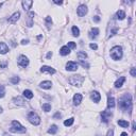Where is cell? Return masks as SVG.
I'll list each match as a JSON object with an SVG mask.
<instances>
[{
	"mask_svg": "<svg viewBox=\"0 0 136 136\" xmlns=\"http://www.w3.org/2000/svg\"><path fill=\"white\" fill-rule=\"evenodd\" d=\"M119 109L122 111L131 112L132 109V96L130 94H124L119 100Z\"/></svg>",
	"mask_w": 136,
	"mask_h": 136,
	"instance_id": "1",
	"label": "cell"
},
{
	"mask_svg": "<svg viewBox=\"0 0 136 136\" xmlns=\"http://www.w3.org/2000/svg\"><path fill=\"white\" fill-rule=\"evenodd\" d=\"M109 54H111V57L114 61L120 60L121 57H122V48H121L120 46H115V47H113L111 49Z\"/></svg>",
	"mask_w": 136,
	"mask_h": 136,
	"instance_id": "2",
	"label": "cell"
},
{
	"mask_svg": "<svg viewBox=\"0 0 136 136\" xmlns=\"http://www.w3.org/2000/svg\"><path fill=\"white\" fill-rule=\"evenodd\" d=\"M10 131L11 132H17V133H25L26 132V128L25 127H22L21 124H20L18 121L16 120H13L12 121V127L10 128Z\"/></svg>",
	"mask_w": 136,
	"mask_h": 136,
	"instance_id": "3",
	"label": "cell"
},
{
	"mask_svg": "<svg viewBox=\"0 0 136 136\" xmlns=\"http://www.w3.org/2000/svg\"><path fill=\"white\" fill-rule=\"evenodd\" d=\"M84 81V77L82 76H71L69 78V83L73 86H81Z\"/></svg>",
	"mask_w": 136,
	"mask_h": 136,
	"instance_id": "4",
	"label": "cell"
},
{
	"mask_svg": "<svg viewBox=\"0 0 136 136\" xmlns=\"http://www.w3.org/2000/svg\"><path fill=\"white\" fill-rule=\"evenodd\" d=\"M28 120L30 121V122L32 123L33 126H38V124L40 123V118H39V116L36 114V113H34V112L29 113Z\"/></svg>",
	"mask_w": 136,
	"mask_h": 136,
	"instance_id": "5",
	"label": "cell"
},
{
	"mask_svg": "<svg viewBox=\"0 0 136 136\" xmlns=\"http://www.w3.org/2000/svg\"><path fill=\"white\" fill-rule=\"evenodd\" d=\"M18 65L21 67H27L29 65V60L26 55H20L18 57Z\"/></svg>",
	"mask_w": 136,
	"mask_h": 136,
	"instance_id": "6",
	"label": "cell"
},
{
	"mask_svg": "<svg viewBox=\"0 0 136 136\" xmlns=\"http://www.w3.org/2000/svg\"><path fill=\"white\" fill-rule=\"evenodd\" d=\"M77 13H78V15H79L80 17L85 16L86 14H87V7H86V5H84V4H81L80 7L78 8Z\"/></svg>",
	"mask_w": 136,
	"mask_h": 136,
	"instance_id": "7",
	"label": "cell"
},
{
	"mask_svg": "<svg viewBox=\"0 0 136 136\" xmlns=\"http://www.w3.org/2000/svg\"><path fill=\"white\" fill-rule=\"evenodd\" d=\"M111 116H112V113L109 111H103L101 113V118H102V121L104 123L109 122V120L111 119Z\"/></svg>",
	"mask_w": 136,
	"mask_h": 136,
	"instance_id": "8",
	"label": "cell"
},
{
	"mask_svg": "<svg viewBox=\"0 0 136 136\" xmlns=\"http://www.w3.org/2000/svg\"><path fill=\"white\" fill-rule=\"evenodd\" d=\"M66 69L68 71H76L78 69V64L76 62H68L66 64Z\"/></svg>",
	"mask_w": 136,
	"mask_h": 136,
	"instance_id": "9",
	"label": "cell"
},
{
	"mask_svg": "<svg viewBox=\"0 0 136 136\" xmlns=\"http://www.w3.org/2000/svg\"><path fill=\"white\" fill-rule=\"evenodd\" d=\"M33 16H34V12H30L27 15V21H26V24L29 28H31L33 26Z\"/></svg>",
	"mask_w": 136,
	"mask_h": 136,
	"instance_id": "10",
	"label": "cell"
},
{
	"mask_svg": "<svg viewBox=\"0 0 136 136\" xmlns=\"http://www.w3.org/2000/svg\"><path fill=\"white\" fill-rule=\"evenodd\" d=\"M19 17H20V13L19 12H16V13H14L12 16L9 18L8 21L10 22V24H15V22H17V20L19 19Z\"/></svg>",
	"mask_w": 136,
	"mask_h": 136,
	"instance_id": "11",
	"label": "cell"
},
{
	"mask_svg": "<svg viewBox=\"0 0 136 136\" xmlns=\"http://www.w3.org/2000/svg\"><path fill=\"white\" fill-rule=\"evenodd\" d=\"M98 34H99V29L98 28H92L91 31H89V38L91 39H95L96 37L98 36Z\"/></svg>",
	"mask_w": 136,
	"mask_h": 136,
	"instance_id": "12",
	"label": "cell"
},
{
	"mask_svg": "<svg viewBox=\"0 0 136 136\" xmlns=\"http://www.w3.org/2000/svg\"><path fill=\"white\" fill-rule=\"evenodd\" d=\"M40 71L42 72H48V73L50 74H54L55 73V69H53L50 66H43L42 68H40Z\"/></svg>",
	"mask_w": 136,
	"mask_h": 136,
	"instance_id": "13",
	"label": "cell"
},
{
	"mask_svg": "<svg viewBox=\"0 0 136 136\" xmlns=\"http://www.w3.org/2000/svg\"><path fill=\"white\" fill-rule=\"evenodd\" d=\"M91 100L94 101L95 103H98L100 101V99H101V96H100V94L98 91H92L91 95Z\"/></svg>",
	"mask_w": 136,
	"mask_h": 136,
	"instance_id": "14",
	"label": "cell"
},
{
	"mask_svg": "<svg viewBox=\"0 0 136 136\" xmlns=\"http://www.w3.org/2000/svg\"><path fill=\"white\" fill-rule=\"evenodd\" d=\"M82 95L81 94H76L73 96V104L74 105H79V104L81 103V101H82Z\"/></svg>",
	"mask_w": 136,
	"mask_h": 136,
	"instance_id": "15",
	"label": "cell"
},
{
	"mask_svg": "<svg viewBox=\"0 0 136 136\" xmlns=\"http://www.w3.org/2000/svg\"><path fill=\"white\" fill-rule=\"evenodd\" d=\"M70 53V49H69L67 46H63L60 50V54L61 55H68Z\"/></svg>",
	"mask_w": 136,
	"mask_h": 136,
	"instance_id": "16",
	"label": "cell"
},
{
	"mask_svg": "<svg viewBox=\"0 0 136 136\" xmlns=\"http://www.w3.org/2000/svg\"><path fill=\"white\" fill-rule=\"evenodd\" d=\"M124 81H126V78H124V77H120L119 79L116 81V83H115V87H116V88H120L121 86L123 85Z\"/></svg>",
	"mask_w": 136,
	"mask_h": 136,
	"instance_id": "17",
	"label": "cell"
},
{
	"mask_svg": "<svg viewBox=\"0 0 136 136\" xmlns=\"http://www.w3.org/2000/svg\"><path fill=\"white\" fill-rule=\"evenodd\" d=\"M8 51H9V47L7 46V44H4V43H0V53L5 54V53H8Z\"/></svg>",
	"mask_w": 136,
	"mask_h": 136,
	"instance_id": "18",
	"label": "cell"
},
{
	"mask_svg": "<svg viewBox=\"0 0 136 136\" xmlns=\"http://www.w3.org/2000/svg\"><path fill=\"white\" fill-rule=\"evenodd\" d=\"M33 4V1H31V0H25V1H22V7H24L25 10H29L31 7H32Z\"/></svg>",
	"mask_w": 136,
	"mask_h": 136,
	"instance_id": "19",
	"label": "cell"
},
{
	"mask_svg": "<svg viewBox=\"0 0 136 136\" xmlns=\"http://www.w3.org/2000/svg\"><path fill=\"white\" fill-rule=\"evenodd\" d=\"M51 85H52V83L50 82V81H43V82L40 83V87L45 88V89L51 88Z\"/></svg>",
	"mask_w": 136,
	"mask_h": 136,
	"instance_id": "20",
	"label": "cell"
},
{
	"mask_svg": "<svg viewBox=\"0 0 136 136\" xmlns=\"http://www.w3.org/2000/svg\"><path fill=\"white\" fill-rule=\"evenodd\" d=\"M118 124L121 127V128H123V129H127V128H129V126H130V123L128 122L127 120H123V119H120V120H118Z\"/></svg>",
	"mask_w": 136,
	"mask_h": 136,
	"instance_id": "21",
	"label": "cell"
},
{
	"mask_svg": "<svg viewBox=\"0 0 136 136\" xmlns=\"http://www.w3.org/2000/svg\"><path fill=\"white\" fill-rule=\"evenodd\" d=\"M77 56H78V59H79L80 61H84L86 57H87V54H86L84 51H79L77 53Z\"/></svg>",
	"mask_w": 136,
	"mask_h": 136,
	"instance_id": "22",
	"label": "cell"
},
{
	"mask_svg": "<svg viewBox=\"0 0 136 136\" xmlns=\"http://www.w3.org/2000/svg\"><path fill=\"white\" fill-rule=\"evenodd\" d=\"M13 101L15 102V104H17V105H24L25 104V101L21 97H15L13 99Z\"/></svg>",
	"mask_w": 136,
	"mask_h": 136,
	"instance_id": "23",
	"label": "cell"
},
{
	"mask_svg": "<svg viewBox=\"0 0 136 136\" xmlns=\"http://www.w3.org/2000/svg\"><path fill=\"white\" fill-rule=\"evenodd\" d=\"M115 106V99L113 97H109L108 99V108L109 109H113Z\"/></svg>",
	"mask_w": 136,
	"mask_h": 136,
	"instance_id": "24",
	"label": "cell"
},
{
	"mask_svg": "<svg viewBox=\"0 0 136 136\" xmlns=\"http://www.w3.org/2000/svg\"><path fill=\"white\" fill-rule=\"evenodd\" d=\"M24 96L26 98H28V99H32L33 98V92L30 91V89H26V91H24Z\"/></svg>",
	"mask_w": 136,
	"mask_h": 136,
	"instance_id": "25",
	"label": "cell"
},
{
	"mask_svg": "<svg viewBox=\"0 0 136 136\" xmlns=\"http://www.w3.org/2000/svg\"><path fill=\"white\" fill-rule=\"evenodd\" d=\"M71 30H72V35H73V36L78 37V36L80 35V30H79V28H78V27H76V26H73Z\"/></svg>",
	"mask_w": 136,
	"mask_h": 136,
	"instance_id": "26",
	"label": "cell"
},
{
	"mask_svg": "<svg viewBox=\"0 0 136 136\" xmlns=\"http://www.w3.org/2000/svg\"><path fill=\"white\" fill-rule=\"evenodd\" d=\"M116 15H117V18H118V19L122 20V19H124V17H126V13H124L122 10H119V11L117 12Z\"/></svg>",
	"mask_w": 136,
	"mask_h": 136,
	"instance_id": "27",
	"label": "cell"
},
{
	"mask_svg": "<svg viewBox=\"0 0 136 136\" xmlns=\"http://www.w3.org/2000/svg\"><path fill=\"white\" fill-rule=\"evenodd\" d=\"M42 108H43V111H45L46 113H48L49 111H51V104L50 103H44Z\"/></svg>",
	"mask_w": 136,
	"mask_h": 136,
	"instance_id": "28",
	"label": "cell"
},
{
	"mask_svg": "<svg viewBox=\"0 0 136 136\" xmlns=\"http://www.w3.org/2000/svg\"><path fill=\"white\" fill-rule=\"evenodd\" d=\"M56 132H57V126H55V124L51 126V128L49 129V131H48L49 134H55Z\"/></svg>",
	"mask_w": 136,
	"mask_h": 136,
	"instance_id": "29",
	"label": "cell"
},
{
	"mask_svg": "<svg viewBox=\"0 0 136 136\" xmlns=\"http://www.w3.org/2000/svg\"><path fill=\"white\" fill-rule=\"evenodd\" d=\"M73 121H74L73 118H69V119H67V120L64 121V126H65V127H70V126H72Z\"/></svg>",
	"mask_w": 136,
	"mask_h": 136,
	"instance_id": "30",
	"label": "cell"
},
{
	"mask_svg": "<svg viewBox=\"0 0 136 136\" xmlns=\"http://www.w3.org/2000/svg\"><path fill=\"white\" fill-rule=\"evenodd\" d=\"M51 24H52V19H51V17H50V16H47V17H46V26H47V28H48V29H50Z\"/></svg>",
	"mask_w": 136,
	"mask_h": 136,
	"instance_id": "31",
	"label": "cell"
},
{
	"mask_svg": "<svg viewBox=\"0 0 136 136\" xmlns=\"http://www.w3.org/2000/svg\"><path fill=\"white\" fill-rule=\"evenodd\" d=\"M5 95V91H4V86L0 85V98H3Z\"/></svg>",
	"mask_w": 136,
	"mask_h": 136,
	"instance_id": "32",
	"label": "cell"
},
{
	"mask_svg": "<svg viewBox=\"0 0 136 136\" xmlns=\"http://www.w3.org/2000/svg\"><path fill=\"white\" fill-rule=\"evenodd\" d=\"M19 78L18 77H13V78H11V83L12 84H17V83L19 82Z\"/></svg>",
	"mask_w": 136,
	"mask_h": 136,
	"instance_id": "33",
	"label": "cell"
},
{
	"mask_svg": "<svg viewBox=\"0 0 136 136\" xmlns=\"http://www.w3.org/2000/svg\"><path fill=\"white\" fill-rule=\"evenodd\" d=\"M76 43H73V42H69L68 43V45H67V47L69 48V49H73V48H76Z\"/></svg>",
	"mask_w": 136,
	"mask_h": 136,
	"instance_id": "34",
	"label": "cell"
},
{
	"mask_svg": "<svg viewBox=\"0 0 136 136\" xmlns=\"http://www.w3.org/2000/svg\"><path fill=\"white\" fill-rule=\"evenodd\" d=\"M80 64L83 66V67H86V68H89V65L87 64L86 62H84V61H80Z\"/></svg>",
	"mask_w": 136,
	"mask_h": 136,
	"instance_id": "35",
	"label": "cell"
},
{
	"mask_svg": "<svg viewBox=\"0 0 136 136\" xmlns=\"http://www.w3.org/2000/svg\"><path fill=\"white\" fill-rule=\"evenodd\" d=\"M7 65H8L7 61H3V62L0 63V67H1V68H5V67H7Z\"/></svg>",
	"mask_w": 136,
	"mask_h": 136,
	"instance_id": "36",
	"label": "cell"
},
{
	"mask_svg": "<svg viewBox=\"0 0 136 136\" xmlns=\"http://www.w3.org/2000/svg\"><path fill=\"white\" fill-rule=\"evenodd\" d=\"M130 72H131V76L132 77H136V69L134 67L131 68V71H130Z\"/></svg>",
	"mask_w": 136,
	"mask_h": 136,
	"instance_id": "37",
	"label": "cell"
},
{
	"mask_svg": "<svg viewBox=\"0 0 136 136\" xmlns=\"http://www.w3.org/2000/svg\"><path fill=\"white\" fill-rule=\"evenodd\" d=\"M89 47H91V49H94V50H97V49H98V46L96 44H91V46H89Z\"/></svg>",
	"mask_w": 136,
	"mask_h": 136,
	"instance_id": "38",
	"label": "cell"
},
{
	"mask_svg": "<svg viewBox=\"0 0 136 136\" xmlns=\"http://www.w3.org/2000/svg\"><path fill=\"white\" fill-rule=\"evenodd\" d=\"M61 117H62V115H61L60 113H56L55 115H53V118H54V119H56V118H61Z\"/></svg>",
	"mask_w": 136,
	"mask_h": 136,
	"instance_id": "39",
	"label": "cell"
},
{
	"mask_svg": "<svg viewBox=\"0 0 136 136\" xmlns=\"http://www.w3.org/2000/svg\"><path fill=\"white\" fill-rule=\"evenodd\" d=\"M114 135V131H113V130H109V131L108 132V135L106 136H113Z\"/></svg>",
	"mask_w": 136,
	"mask_h": 136,
	"instance_id": "40",
	"label": "cell"
},
{
	"mask_svg": "<svg viewBox=\"0 0 136 136\" xmlns=\"http://www.w3.org/2000/svg\"><path fill=\"white\" fill-rule=\"evenodd\" d=\"M94 20H95L96 22H99V21H100V17H99V16H95V17H94Z\"/></svg>",
	"mask_w": 136,
	"mask_h": 136,
	"instance_id": "41",
	"label": "cell"
},
{
	"mask_svg": "<svg viewBox=\"0 0 136 136\" xmlns=\"http://www.w3.org/2000/svg\"><path fill=\"white\" fill-rule=\"evenodd\" d=\"M28 43H29L28 39H22V40H21V44H22V45H26V44H28Z\"/></svg>",
	"mask_w": 136,
	"mask_h": 136,
	"instance_id": "42",
	"label": "cell"
},
{
	"mask_svg": "<svg viewBox=\"0 0 136 136\" xmlns=\"http://www.w3.org/2000/svg\"><path fill=\"white\" fill-rule=\"evenodd\" d=\"M53 2H54L55 4H62V3H63V1H56V0H55V1H53Z\"/></svg>",
	"mask_w": 136,
	"mask_h": 136,
	"instance_id": "43",
	"label": "cell"
},
{
	"mask_svg": "<svg viewBox=\"0 0 136 136\" xmlns=\"http://www.w3.org/2000/svg\"><path fill=\"white\" fill-rule=\"evenodd\" d=\"M51 56H52V52H49V53L47 54V59H50Z\"/></svg>",
	"mask_w": 136,
	"mask_h": 136,
	"instance_id": "44",
	"label": "cell"
},
{
	"mask_svg": "<svg viewBox=\"0 0 136 136\" xmlns=\"http://www.w3.org/2000/svg\"><path fill=\"white\" fill-rule=\"evenodd\" d=\"M120 136H128V134H127V133H124V132H123V133H121V135H120Z\"/></svg>",
	"mask_w": 136,
	"mask_h": 136,
	"instance_id": "45",
	"label": "cell"
},
{
	"mask_svg": "<svg viewBox=\"0 0 136 136\" xmlns=\"http://www.w3.org/2000/svg\"><path fill=\"white\" fill-rule=\"evenodd\" d=\"M0 113H2V108H0Z\"/></svg>",
	"mask_w": 136,
	"mask_h": 136,
	"instance_id": "46",
	"label": "cell"
},
{
	"mask_svg": "<svg viewBox=\"0 0 136 136\" xmlns=\"http://www.w3.org/2000/svg\"><path fill=\"white\" fill-rule=\"evenodd\" d=\"M4 136H9V135H8V134H7V133H5V134H4Z\"/></svg>",
	"mask_w": 136,
	"mask_h": 136,
	"instance_id": "47",
	"label": "cell"
},
{
	"mask_svg": "<svg viewBox=\"0 0 136 136\" xmlns=\"http://www.w3.org/2000/svg\"><path fill=\"white\" fill-rule=\"evenodd\" d=\"M2 7V3H0V8H1Z\"/></svg>",
	"mask_w": 136,
	"mask_h": 136,
	"instance_id": "48",
	"label": "cell"
},
{
	"mask_svg": "<svg viewBox=\"0 0 136 136\" xmlns=\"http://www.w3.org/2000/svg\"><path fill=\"white\" fill-rule=\"evenodd\" d=\"M97 136H100V135H97Z\"/></svg>",
	"mask_w": 136,
	"mask_h": 136,
	"instance_id": "49",
	"label": "cell"
}]
</instances>
